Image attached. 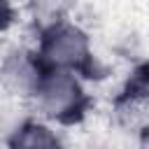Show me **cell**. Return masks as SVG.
Wrapping results in <instances>:
<instances>
[{"mask_svg":"<svg viewBox=\"0 0 149 149\" xmlns=\"http://www.w3.org/2000/svg\"><path fill=\"white\" fill-rule=\"evenodd\" d=\"M35 51L47 68L70 70L81 79H100L105 74V68L100 65V61L91 49L86 30L72 23L70 19L42 26Z\"/></svg>","mask_w":149,"mask_h":149,"instance_id":"obj_1","label":"cell"},{"mask_svg":"<svg viewBox=\"0 0 149 149\" xmlns=\"http://www.w3.org/2000/svg\"><path fill=\"white\" fill-rule=\"evenodd\" d=\"M30 102L44 121L58 126H77L86 119L93 100L84 88L79 74L70 70L47 68L42 84Z\"/></svg>","mask_w":149,"mask_h":149,"instance_id":"obj_2","label":"cell"},{"mask_svg":"<svg viewBox=\"0 0 149 149\" xmlns=\"http://www.w3.org/2000/svg\"><path fill=\"white\" fill-rule=\"evenodd\" d=\"M44 72L47 65L37 56V51L16 47L7 51L5 58L0 61V86L14 98L33 100V95L42 84Z\"/></svg>","mask_w":149,"mask_h":149,"instance_id":"obj_3","label":"cell"},{"mask_svg":"<svg viewBox=\"0 0 149 149\" xmlns=\"http://www.w3.org/2000/svg\"><path fill=\"white\" fill-rule=\"evenodd\" d=\"M114 109L126 126H137L140 130L149 123V63H142L130 72L114 100Z\"/></svg>","mask_w":149,"mask_h":149,"instance_id":"obj_4","label":"cell"},{"mask_svg":"<svg viewBox=\"0 0 149 149\" xmlns=\"http://www.w3.org/2000/svg\"><path fill=\"white\" fill-rule=\"evenodd\" d=\"M7 149H65L61 135L49 126V121L28 119L19 123L7 137Z\"/></svg>","mask_w":149,"mask_h":149,"instance_id":"obj_5","label":"cell"},{"mask_svg":"<svg viewBox=\"0 0 149 149\" xmlns=\"http://www.w3.org/2000/svg\"><path fill=\"white\" fill-rule=\"evenodd\" d=\"M77 0H28V9L33 14V19L42 26L63 21L70 16V12L74 9Z\"/></svg>","mask_w":149,"mask_h":149,"instance_id":"obj_6","label":"cell"},{"mask_svg":"<svg viewBox=\"0 0 149 149\" xmlns=\"http://www.w3.org/2000/svg\"><path fill=\"white\" fill-rule=\"evenodd\" d=\"M16 19V9H14V2L12 0H0V33L9 30L12 23Z\"/></svg>","mask_w":149,"mask_h":149,"instance_id":"obj_7","label":"cell"},{"mask_svg":"<svg viewBox=\"0 0 149 149\" xmlns=\"http://www.w3.org/2000/svg\"><path fill=\"white\" fill-rule=\"evenodd\" d=\"M137 133H140V147H142V149H149V123L142 126Z\"/></svg>","mask_w":149,"mask_h":149,"instance_id":"obj_8","label":"cell"}]
</instances>
